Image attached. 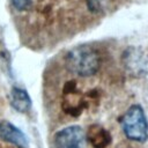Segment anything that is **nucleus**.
Returning a JSON list of instances; mask_svg holds the SVG:
<instances>
[{"mask_svg": "<svg viewBox=\"0 0 148 148\" xmlns=\"http://www.w3.org/2000/svg\"><path fill=\"white\" fill-rule=\"evenodd\" d=\"M65 66L67 71L73 74L81 77H89L99 71L102 66L101 54L92 46L80 45L66 53Z\"/></svg>", "mask_w": 148, "mask_h": 148, "instance_id": "nucleus-1", "label": "nucleus"}, {"mask_svg": "<svg viewBox=\"0 0 148 148\" xmlns=\"http://www.w3.org/2000/svg\"><path fill=\"white\" fill-rule=\"evenodd\" d=\"M119 123L125 136L135 142H146L148 139V120L141 105L133 104L120 117Z\"/></svg>", "mask_w": 148, "mask_h": 148, "instance_id": "nucleus-2", "label": "nucleus"}, {"mask_svg": "<svg viewBox=\"0 0 148 148\" xmlns=\"http://www.w3.org/2000/svg\"><path fill=\"white\" fill-rule=\"evenodd\" d=\"M89 106L84 94L79 89L76 81H68L62 88V102L61 108L65 113L71 117H79L83 110Z\"/></svg>", "mask_w": 148, "mask_h": 148, "instance_id": "nucleus-3", "label": "nucleus"}, {"mask_svg": "<svg viewBox=\"0 0 148 148\" xmlns=\"http://www.w3.org/2000/svg\"><path fill=\"white\" fill-rule=\"evenodd\" d=\"M86 134L79 125L64 127L54 134L53 143L56 148H84Z\"/></svg>", "mask_w": 148, "mask_h": 148, "instance_id": "nucleus-4", "label": "nucleus"}, {"mask_svg": "<svg viewBox=\"0 0 148 148\" xmlns=\"http://www.w3.org/2000/svg\"><path fill=\"white\" fill-rule=\"evenodd\" d=\"M86 139L94 148H106L112 141V136L108 130L99 124H92L88 127Z\"/></svg>", "mask_w": 148, "mask_h": 148, "instance_id": "nucleus-5", "label": "nucleus"}, {"mask_svg": "<svg viewBox=\"0 0 148 148\" xmlns=\"http://www.w3.org/2000/svg\"><path fill=\"white\" fill-rule=\"evenodd\" d=\"M0 138L18 147L25 148L28 146L27 136L17 127L8 121H0Z\"/></svg>", "mask_w": 148, "mask_h": 148, "instance_id": "nucleus-6", "label": "nucleus"}, {"mask_svg": "<svg viewBox=\"0 0 148 148\" xmlns=\"http://www.w3.org/2000/svg\"><path fill=\"white\" fill-rule=\"evenodd\" d=\"M10 104L16 111L27 112L31 106V99L25 90L14 87L10 92Z\"/></svg>", "mask_w": 148, "mask_h": 148, "instance_id": "nucleus-7", "label": "nucleus"}, {"mask_svg": "<svg viewBox=\"0 0 148 148\" xmlns=\"http://www.w3.org/2000/svg\"><path fill=\"white\" fill-rule=\"evenodd\" d=\"M125 59H126V66L131 69V71H135L138 73H141V71L145 67V64L142 62V57L140 54L136 53L135 49H128L127 52L124 54Z\"/></svg>", "mask_w": 148, "mask_h": 148, "instance_id": "nucleus-8", "label": "nucleus"}, {"mask_svg": "<svg viewBox=\"0 0 148 148\" xmlns=\"http://www.w3.org/2000/svg\"><path fill=\"white\" fill-rule=\"evenodd\" d=\"M108 0H86L87 7L88 9L94 13V14H98L104 9V6Z\"/></svg>", "mask_w": 148, "mask_h": 148, "instance_id": "nucleus-9", "label": "nucleus"}]
</instances>
